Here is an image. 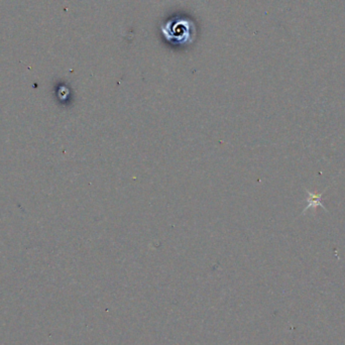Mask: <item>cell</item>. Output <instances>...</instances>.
I'll return each instance as SVG.
<instances>
[{"instance_id": "6da1fadb", "label": "cell", "mask_w": 345, "mask_h": 345, "mask_svg": "<svg viewBox=\"0 0 345 345\" xmlns=\"http://www.w3.org/2000/svg\"><path fill=\"white\" fill-rule=\"evenodd\" d=\"M162 34L168 42L174 45H187L194 42L196 27L192 20L176 17L161 26Z\"/></svg>"}, {"instance_id": "7a4b0ae2", "label": "cell", "mask_w": 345, "mask_h": 345, "mask_svg": "<svg viewBox=\"0 0 345 345\" xmlns=\"http://www.w3.org/2000/svg\"><path fill=\"white\" fill-rule=\"evenodd\" d=\"M307 193L309 194V198L307 199L308 205L305 207V209H304L303 212H305L307 209H309V208H311V207H313L314 209H315L316 207H322L323 209H325L323 203L321 202V199H322V196H323V193H324V192L317 195V194H315V193H312V192H310V191L307 190Z\"/></svg>"}]
</instances>
